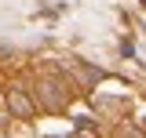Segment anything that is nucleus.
I'll list each match as a JSON object with an SVG mask.
<instances>
[{
  "label": "nucleus",
  "instance_id": "f257e3e1",
  "mask_svg": "<svg viewBox=\"0 0 146 138\" xmlns=\"http://www.w3.org/2000/svg\"><path fill=\"white\" fill-rule=\"evenodd\" d=\"M7 109H11L15 116H22V120H29V116H33V98H29L22 87H15V91H7Z\"/></svg>",
  "mask_w": 146,
  "mask_h": 138
},
{
  "label": "nucleus",
  "instance_id": "f03ea898",
  "mask_svg": "<svg viewBox=\"0 0 146 138\" xmlns=\"http://www.w3.org/2000/svg\"><path fill=\"white\" fill-rule=\"evenodd\" d=\"M40 98H44V105H48V109H62V105H66V98H70V91H62V84H44Z\"/></svg>",
  "mask_w": 146,
  "mask_h": 138
},
{
  "label": "nucleus",
  "instance_id": "7ed1b4c3",
  "mask_svg": "<svg viewBox=\"0 0 146 138\" xmlns=\"http://www.w3.org/2000/svg\"><path fill=\"white\" fill-rule=\"evenodd\" d=\"M143 7H146V0H143Z\"/></svg>",
  "mask_w": 146,
  "mask_h": 138
},
{
  "label": "nucleus",
  "instance_id": "20e7f679",
  "mask_svg": "<svg viewBox=\"0 0 146 138\" xmlns=\"http://www.w3.org/2000/svg\"><path fill=\"white\" fill-rule=\"evenodd\" d=\"M143 127H146V120H143Z\"/></svg>",
  "mask_w": 146,
  "mask_h": 138
}]
</instances>
